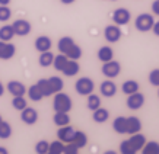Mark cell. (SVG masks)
Here are the masks:
<instances>
[{
  "instance_id": "6da1fadb",
  "label": "cell",
  "mask_w": 159,
  "mask_h": 154,
  "mask_svg": "<svg viewBox=\"0 0 159 154\" xmlns=\"http://www.w3.org/2000/svg\"><path fill=\"white\" fill-rule=\"evenodd\" d=\"M57 48L60 53L64 54L70 60H79V58L82 57V48L70 36H63V38L58 39Z\"/></svg>"
},
{
  "instance_id": "7a4b0ae2",
  "label": "cell",
  "mask_w": 159,
  "mask_h": 154,
  "mask_svg": "<svg viewBox=\"0 0 159 154\" xmlns=\"http://www.w3.org/2000/svg\"><path fill=\"white\" fill-rule=\"evenodd\" d=\"M72 99L69 95L63 93V92H57L54 95V101H53V108L56 112H70L72 111Z\"/></svg>"
},
{
  "instance_id": "3957f363",
  "label": "cell",
  "mask_w": 159,
  "mask_h": 154,
  "mask_svg": "<svg viewBox=\"0 0 159 154\" xmlns=\"http://www.w3.org/2000/svg\"><path fill=\"white\" fill-rule=\"evenodd\" d=\"M155 24V19L153 16L149 13H142L139 15L137 18H136L134 20V26L137 31H140V32H148V31H150L152 29V26H153Z\"/></svg>"
},
{
  "instance_id": "277c9868",
  "label": "cell",
  "mask_w": 159,
  "mask_h": 154,
  "mask_svg": "<svg viewBox=\"0 0 159 154\" xmlns=\"http://www.w3.org/2000/svg\"><path fill=\"white\" fill-rule=\"evenodd\" d=\"M75 89H76V92L79 95L88 96V95H91L92 92H93L95 84H93V80L89 79V77H80L76 82V84H75Z\"/></svg>"
},
{
  "instance_id": "5b68a950",
  "label": "cell",
  "mask_w": 159,
  "mask_h": 154,
  "mask_svg": "<svg viewBox=\"0 0 159 154\" xmlns=\"http://www.w3.org/2000/svg\"><path fill=\"white\" fill-rule=\"evenodd\" d=\"M121 71V66L118 61H114V60H110L104 63L102 66V74L107 77V79H116Z\"/></svg>"
},
{
  "instance_id": "8992f818",
  "label": "cell",
  "mask_w": 159,
  "mask_h": 154,
  "mask_svg": "<svg viewBox=\"0 0 159 154\" xmlns=\"http://www.w3.org/2000/svg\"><path fill=\"white\" fill-rule=\"evenodd\" d=\"M127 108L131 109V111H137L140 109L142 106L145 105V95L143 93H140L139 90L134 92V93H131V95H127Z\"/></svg>"
},
{
  "instance_id": "52a82bcc",
  "label": "cell",
  "mask_w": 159,
  "mask_h": 154,
  "mask_svg": "<svg viewBox=\"0 0 159 154\" xmlns=\"http://www.w3.org/2000/svg\"><path fill=\"white\" fill-rule=\"evenodd\" d=\"M12 28H13L15 35H18V36H26V35L31 34L32 25H31V22H28V20H25V19H18L12 24Z\"/></svg>"
},
{
  "instance_id": "ba28073f",
  "label": "cell",
  "mask_w": 159,
  "mask_h": 154,
  "mask_svg": "<svg viewBox=\"0 0 159 154\" xmlns=\"http://www.w3.org/2000/svg\"><path fill=\"white\" fill-rule=\"evenodd\" d=\"M121 35H123V32H121V29L118 25H108L105 29H104V36H105V39L108 41V42L111 44H116L121 39Z\"/></svg>"
},
{
  "instance_id": "9c48e42d",
  "label": "cell",
  "mask_w": 159,
  "mask_h": 154,
  "mask_svg": "<svg viewBox=\"0 0 159 154\" xmlns=\"http://www.w3.org/2000/svg\"><path fill=\"white\" fill-rule=\"evenodd\" d=\"M130 19H131V13H130V10H127L125 7H120V9L114 10V13H112V20L118 26L127 25L130 22Z\"/></svg>"
},
{
  "instance_id": "30bf717a",
  "label": "cell",
  "mask_w": 159,
  "mask_h": 154,
  "mask_svg": "<svg viewBox=\"0 0 159 154\" xmlns=\"http://www.w3.org/2000/svg\"><path fill=\"white\" fill-rule=\"evenodd\" d=\"M16 54V47L10 41H0V60H10Z\"/></svg>"
},
{
  "instance_id": "8fae6325",
  "label": "cell",
  "mask_w": 159,
  "mask_h": 154,
  "mask_svg": "<svg viewBox=\"0 0 159 154\" xmlns=\"http://www.w3.org/2000/svg\"><path fill=\"white\" fill-rule=\"evenodd\" d=\"M20 119L26 125H34V124H37V121H38V112L35 111L34 108L26 106L25 109L20 111Z\"/></svg>"
},
{
  "instance_id": "7c38bea8",
  "label": "cell",
  "mask_w": 159,
  "mask_h": 154,
  "mask_svg": "<svg viewBox=\"0 0 159 154\" xmlns=\"http://www.w3.org/2000/svg\"><path fill=\"white\" fill-rule=\"evenodd\" d=\"M75 132L76 130L73 126H69V125H64V126H60L57 131V138L60 141H63L64 144L67 143H72L73 138H75Z\"/></svg>"
},
{
  "instance_id": "4fadbf2b",
  "label": "cell",
  "mask_w": 159,
  "mask_h": 154,
  "mask_svg": "<svg viewBox=\"0 0 159 154\" xmlns=\"http://www.w3.org/2000/svg\"><path fill=\"white\" fill-rule=\"evenodd\" d=\"M6 89H7V92H9L12 96H25V93H26V87L19 80H10L7 83Z\"/></svg>"
},
{
  "instance_id": "5bb4252c",
  "label": "cell",
  "mask_w": 159,
  "mask_h": 154,
  "mask_svg": "<svg viewBox=\"0 0 159 154\" xmlns=\"http://www.w3.org/2000/svg\"><path fill=\"white\" fill-rule=\"evenodd\" d=\"M34 45H35V49H37L38 53H44V51H50V49H51L53 42H51V38H50V36L41 35V36H38V38L35 39Z\"/></svg>"
},
{
  "instance_id": "9a60e30c",
  "label": "cell",
  "mask_w": 159,
  "mask_h": 154,
  "mask_svg": "<svg viewBox=\"0 0 159 154\" xmlns=\"http://www.w3.org/2000/svg\"><path fill=\"white\" fill-rule=\"evenodd\" d=\"M79 71H80V66L77 63V60H70V58H69L67 64L64 66V68L61 70V73L66 77H75Z\"/></svg>"
},
{
  "instance_id": "2e32d148",
  "label": "cell",
  "mask_w": 159,
  "mask_h": 154,
  "mask_svg": "<svg viewBox=\"0 0 159 154\" xmlns=\"http://www.w3.org/2000/svg\"><path fill=\"white\" fill-rule=\"evenodd\" d=\"M99 90H101V95L105 97H112L117 93V86L114 82L111 80H105V82L101 83L99 86Z\"/></svg>"
},
{
  "instance_id": "e0dca14e",
  "label": "cell",
  "mask_w": 159,
  "mask_h": 154,
  "mask_svg": "<svg viewBox=\"0 0 159 154\" xmlns=\"http://www.w3.org/2000/svg\"><path fill=\"white\" fill-rule=\"evenodd\" d=\"M140 130H142V122L139 118L129 116L127 118V134H136V132H140Z\"/></svg>"
},
{
  "instance_id": "ac0fdd59",
  "label": "cell",
  "mask_w": 159,
  "mask_h": 154,
  "mask_svg": "<svg viewBox=\"0 0 159 154\" xmlns=\"http://www.w3.org/2000/svg\"><path fill=\"white\" fill-rule=\"evenodd\" d=\"M130 141V144L133 145V148L136 151H139V150L143 148V145L146 144V137L143 134H139V132H136V134H131V137L129 138Z\"/></svg>"
},
{
  "instance_id": "d6986e66",
  "label": "cell",
  "mask_w": 159,
  "mask_h": 154,
  "mask_svg": "<svg viewBox=\"0 0 159 154\" xmlns=\"http://www.w3.org/2000/svg\"><path fill=\"white\" fill-rule=\"evenodd\" d=\"M112 128L117 134H127V118L124 116H117L112 122Z\"/></svg>"
},
{
  "instance_id": "ffe728a7",
  "label": "cell",
  "mask_w": 159,
  "mask_h": 154,
  "mask_svg": "<svg viewBox=\"0 0 159 154\" xmlns=\"http://www.w3.org/2000/svg\"><path fill=\"white\" fill-rule=\"evenodd\" d=\"M92 118H93V121H95L97 124H104V122H107L108 118H110V112L107 111L105 108H101V106H99L98 109L93 111Z\"/></svg>"
},
{
  "instance_id": "44dd1931",
  "label": "cell",
  "mask_w": 159,
  "mask_h": 154,
  "mask_svg": "<svg viewBox=\"0 0 159 154\" xmlns=\"http://www.w3.org/2000/svg\"><path fill=\"white\" fill-rule=\"evenodd\" d=\"M112 57H114V51L108 45H104V47H101V48L98 49V58H99V61H102V63H107V61L112 60Z\"/></svg>"
},
{
  "instance_id": "7402d4cb",
  "label": "cell",
  "mask_w": 159,
  "mask_h": 154,
  "mask_svg": "<svg viewBox=\"0 0 159 154\" xmlns=\"http://www.w3.org/2000/svg\"><path fill=\"white\" fill-rule=\"evenodd\" d=\"M54 124L57 126H64L70 124V116H69V112H56L54 113Z\"/></svg>"
},
{
  "instance_id": "603a6c76",
  "label": "cell",
  "mask_w": 159,
  "mask_h": 154,
  "mask_svg": "<svg viewBox=\"0 0 159 154\" xmlns=\"http://www.w3.org/2000/svg\"><path fill=\"white\" fill-rule=\"evenodd\" d=\"M37 84H38L39 90H41L44 97H48L54 95L53 89H51V86H50V83H48V79H39L38 82H37Z\"/></svg>"
},
{
  "instance_id": "cb8c5ba5",
  "label": "cell",
  "mask_w": 159,
  "mask_h": 154,
  "mask_svg": "<svg viewBox=\"0 0 159 154\" xmlns=\"http://www.w3.org/2000/svg\"><path fill=\"white\" fill-rule=\"evenodd\" d=\"M26 93H28V97H29V99H31L32 102H39V101H41V99L44 97L37 83H35V84H32L31 87H28V89H26Z\"/></svg>"
},
{
  "instance_id": "d4e9b609",
  "label": "cell",
  "mask_w": 159,
  "mask_h": 154,
  "mask_svg": "<svg viewBox=\"0 0 159 154\" xmlns=\"http://www.w3.org/2000/svg\"><path fill=\"white\" fill-rule=\"evenodd\" d=\"M53 61H54V54L50 53V51L41 53V55L38 58V63L41 67H50V66H53Z\"/></svg>"
},
{
  "instance_id": "484cf974",
  "label": "cell",
  "mask_w": 159,
  "mask_h": 154,
  "mask_svg": "<svg viewBox=\"0 0 159 154\" xmlns=\"http://www.w3.org/2000/svg\"><path fill=\"white\" fill-rule=\"evenodd\" d=\"M15 36L12 25H3L0 28V41H12Z\"/></svg>"
},
{
  "instance_id": "4316f807",
  "label": "cell",
  "mask_w": 159,
  "mask_h": 154,
  "mask_svg": "<svg viewBox=\"0 0 159 154\" xmlns=\"http://www.w3.org/2000/svg\"><path fill=\"white\" fill-rule=\"evenodd\" d=\"M121 89H123V93L131 95V93H134V92L139 90V83L136 82V80H125V82L123 83Z\"/></svg>"
},
{
  "instance_id": "83f0119b",
  "label": "cell",
  "mask_w": 159,
  "mask_h": 154,
  "mask_svg": "<svg viewBox=\"0 0 159 154\" xmlns=\"http://www.w3.org/2000/svg\"><path fill=\"white\" fill-rule=\"evenodd\" d=\"M72 143H73V144H76L79 148L86 147V144H88L86 134H85V132H82V131H76V132H75V138H73Z\"/></svg>"
},
{
  "instance_id": "f1b7e54d",
  "label": "cell",
  "mask_w": 159,
  "mask_h": 154,
  "mask_svg": "<svg viewBox=\"0 0 159 154\" xmlns=\"http://www.w3.org/2000/svg\"><path fill=\"white\" fill-rule=\"evenodd\" d=\"M69 61V58L64 55V54H58V55H54V61H53V66L54 68L57 70V71H61L63 68H64V66L67 64Z\"/></svg>"
},
{
  "instance_id": "f546056e",
  "label": "cell",
  "mask_w": 159,
  "mask_h": 154,
  "mask_svg": "<svg viewBox=\"0 0 159 154\" xmlns=\"http://www.w3.org/2000/svg\"><path fill=\"white\" fill-rule=\"evenodd\" d=\"M88 109L89 111H95V109H98L99 106H101V99H99V96L98 95H93V93H91V95H88Z\"/></svg>"
},
{
  "instance_id": "4dcf8cb0",
  "label": "cell",
  "mask_w": 159,
  "mask_h": 154,
  "mask_svg": "<svg viewBox=\"0 0 159 154\" xmlns=\"http://www.w3.org/2000/svg\"><path fill=\"white\" fill-rule=\"evenodd\" d=\"M48 83H50V86H51V89H53L54 95H56L57 92H61L63 87H64V82H63V80L58 76L50 77V79H48Z\"/></svg>"
},
{
  "instance_id": "1f68e13d",
  "label": "cell",
  "mask_w": 159,
  "mask_h": 154,
  "mask_svg": "<svg viewBox=\"0 0 159 154\" xmlns=\"http://www.w3.org/2000/svg\"><path fill=\"white\" fill-rule=\"evenodd\" d=\"M142 153L143 154H159V143L156 141H149L143 145L142 148Z\"/></svg>"
},
{
  "instance_id": "d6a6232c",
  "label": "cell",
  "mask_w": 159,
  "mask_h": 154,
  "mask_svg": "<svg viewBox=\"0 0 159 154\" xmlns=\"http://www.w3.org/2000/svg\"><path fill=\"white\" fill-rule=\"evenodd\" d=\"M64 143L60 140H56L53 143H50V148H48V154H63L64 151Z\"/></svg>"
},
{
  "instance_id": "836d02e7",
  "label": "cell",
  "mask_w": 159,
  "mask_h": 154,
  "mask_svg": "<svg viewBox=\"0 0 159 154\" xmlns=\"http://www.w3.org/2000/svg\"><path fill=\"white\" fill-rule=\"evenodd\" d=\"M10 135H12V126H10V124L6 122V121H2L0 122V138L2 140H7V138H10Z\"/></svg>"
},
{
  "instance_id": "e575fe53",
  "label": "cell",
  "mask_w": 159,
  "mask_h": 154,
  "mask_svg": "<svg viewBox=\"0 0 159 154\" xmlns=\"http://www.w3.org/2000/svg\"><path fill=\"white\" fill-rule=\"evenodd\" d=\"M12 106H13V109L20 112L22 109H25V108L28 106V102H26L25 96H13V99H12Z\"/></svg>"
},
{
  "instance_id": "d590c367",
  "label": "cell",
  "mask_w": 159,
  "mask_h": 154,
  "mask_svg": "<svg viewBox=\"0 0 159 154\" xmlns=\"http://www.w3.org/2000/svg\"><path fill=\"white\" fill-rule=\"evenodd\" d=\"M48 148H50V143L45 140H41L35 144V153L37 154H48Z\"/></svg>"
},
{
  "instance_id": "8d00e7d4",
  "label": "cell",
  "mask_w": 159,
  "mask_h": 154,
  "mask_svg": "<svg viewBox=\"0 0 159 154\" xmlns=\"http://www.w3.org/2000/svg\"><path fill=\"white\" fill-rule=\"evenodd\" d=\"M120 153L121 154H136L137 151L133 148V145L130 144V141L125 140V141H123V143L120 144Z\"/></svg>"
},
{
  "instance_id": "74e56055",
  "label": "cell",
  "mask_w": 159,
  "mask_h": 154,
  "mask_svg": "<svg viewBox=\"0 0 159 154\" xmlns=\"http://www.w3.org/2000/svg\"><path fill=\"white\" fill-rule=\"evenodd\" d=\"M12 18V10L9 9V6L0 5V22H7Z\"/></svg>"
},
{
  "instance_id": "f35d334b",
  "label": "cell",
  "mask_w": 159,
  "mask_h": 154,
  "mask_svg": "<svg viewBox=\"0 0 159 154\" xmlns=\"http://www.w3.org/2000/svg\"><path fill=\"white\" fill-rule=\"evenodd\" d=\"M149 82L152 86L159 87V68H155L149 73Z\"/></svg>"
},
{
  "instance_id": "ab89813d",
  "label": "cell",
  "mask_w": 159,
  "mask_h": 154,
  "mask_svg": "<svg viewBox=\"0 0 159 154\" xmlns=\"http://www.w3.org/2000/svg\"><path fill=\"white\" fill-rule=\"evenodd\" d=\"M79 147L76 144H73V143H67V144L64 145V151L63 154H77L79 153Z\"/></svg>"
},
{
  "instance_id": "60d3db41",
  "label": "cell",
  "mask_w": 159,
  "mask_h": 154,
  "mask_svg": "<svg viewBox=\"0 0 159 154\" xmlns=\"http://www.w3.org/2000/svg\"><path fill=\"white\" fill-rule=\"evenodd\" d=\"M152 12H153V15L159 16V0H155L152 3Z\"/></svg>"
},
{
  "instance_id": "b9f144b4",
  "label": "cell",
  "mask_w": 159,
  "mask_h": 154,
  "mask_svg": "<svg viewBox=\"0 0 159 154\" xmlns=\"http://www.w3.org/2000/svg\"><path fill=\"white\" fill-rule=\"evenodd\" d=\"M152 31H153V34L156 35V36H159V20L153 24V26H152Z\"/></svg>"
},
{
  "instance_id": "7bdbcfd3",
  "label": "cell",
  "mask_w": 159,
  "mask_h": 154,
  "mask_svg": "<svg viewBox=\"0 0 159 154\" xmlns=\"http://www.w3.org/2000/svg\"><path fill=\"white\" fill-rule=\"evenodd\" d=\"M63 5H72V3H75V0H60Z\"/></svg>"
},
{
  "instance_id": "ee69618b",
  "label": "cell",
  "mask_w": 159,
  "mask_h": 154,
  "mask_svg": "<svg viewBox=\"0 0 159 154\" xmlns=\"http://www.w3.org/2000/svg\"><path fill=\"white\" fill-rule=\"evenodd\" d=\"M3 93H5V86H3V83L0 82V97L3 96Z\"/></svg>"
},
{
  "instance_id": "f6af8a7d",
  "label": "cell",
  "mask_w": 159,
  "mask_h": 154,
  "mask_svg": "<svg viewBox=\"0 0 159 154\" xmlns=\"http://www.w3.org/2000/svg\"><path fill=\"white\" fill-rule=\"evenodd\" d=\"M10 3V0H0V5H3V6H9Z\"/></svg>"
},
{
  "instance_id": "bcb514c9",
  "label": "cell",
  "mask_w": 159,
  "mask_h": 154,
  "mask_svg": "<svg viewBox=\"0 0 159 154\" xmlns=\"http://www.w3.org/2000/svg\"><path fill=\"white\" fill-rule=\"evenodd\" d=\"M0 154H7V150L5 147H0Z\"/></svg>"
},
{
  "instance_id": "7dc6e473",
  "label": "cell",
  "mask_w": 159,
  "mask_h": 154,
  "mask_svg": "<svg viewBox=\"0 0 159 154\" xmlns=\"http://www.w3.org/2000/svg\"><path fill=\"white\" fill-rule=\"evenodd\" d=\"M2 121H3V118H2V115H0V122H2Z\"/></svg>"
},
{
  "instance_id": "c3c4849f",
  "label": "cell",
  "mask_w": 159,
  "mask_h": 154,
  "mask_svg": "<svg viewBox=\"0 0 159 154\" xmlns=\"http://www.w3.org/2000/svg\"><path fill=\"white\" fill-rule=\"evenodd\" d=\"M158 96H159V92H158Z\"/></svg>"
},
{
  "instance_id": "681fc988",
  "label": "cell",
  "mask_w": 159,
  "mask_h": 154,
  "mask_svg": "<svg viewBox=\"0 0 159 154\" xmlns=\"http://www.w3.org/2000/svg\"><path fill=\"white\" fill-rule=\"evenodd\" d=\"M112 2H114V0H112Z\"/></svg>"
}]
</instances>
